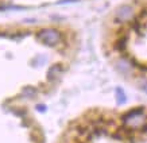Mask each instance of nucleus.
Instances as JSON below:
<instances>
[{
	"label": "nucleus",
	"instance_id": "3",
	"mask_svg": "<svg viewBox=\"0 0 147 143\" xmlns=\"http://www.w3.org/2000/svg\"><path fill=\"white\" fill-rule=\"evenodd\" d=\"M127 42H128V35L124 34V35H120L117 39L113 42V49L119 53H124L125 49H127Z\"/></svg>",
	"mask_w": 147,
	"mask_h": 143
},
{
	"label": "nucleus",
	"instance_id": "5",
	"mask_svg": "<svg viewBox=\"0 0 147 143\" xmlns=\"http://www.w3.org/2000/svg\"><path fill=\"white\" fill-rule=\"evenodd\" d=\"M116 100H117V104H119V105H123V104L125 103V100H127V98H125V93L120 88L116 89Z\"/></svg>",
	"mask_w": 147,
	"mask_h": 143
},
{
	"label": "nucleus",
	"instance_id": "2",
	"mask_svg": "<svg viewBox=\"0 0 147 143\" xmlns=\"http://www.w3.org/2000/svg\"><path fill=\"white\" fill-rule=\"evenodd\" d=\"M135 18V9L132 5L123 4L117 7L113 15V22L115 23H125V22H132Z\"/></svg>",
	"mask_w": 147,
	"mask_h": 143
},
{
	"label": "nucleus",
	"instance_id": "4",
	"mask_svg": "<svg viewBox=\"0 0 147 143\" xmlns=\"http://www.w3.org/2000/svg\"><path fill=\"white\" fill-rule=\"evenodd\" d=\"M62 70H63V67L61 63H54V65H51L50 69L47 70V80H50V81L55 80L58 76H61Z\"/></svg>",
	"mask_w": 147,
	"mask_h": 143
},
{
	"label": "nucleus",
	"instance_id": "7",
	"mask_svg": "<svg viewBox=\"0 0 147 143\" xmlns=\"http://www.w3.org/2000/svg\"><path fill=\"white\" fill-rule=\"evenodd\" d=\"M78 0H59L57 4H65V3H76Z\"/></svg>",
	"mask_w": 147,
	"mask_h": 143
},
{
	"label": "nucleus",
	"instance_id": "1",
	"mask_svg": "<svg viewBox=\"0 0 147 143\" xmlns=\"http://www.w3.org/2000/svg\"><path fill=\"white\" fill-rule=\"evenodd\" d=\"M35 38L43 45L50 46V47H55V46H58L62 42L63 35L59 30L54 28V27H46V28H42V30L36 32Z\"/></svg>",
	"mask_w": 147,
	"mask_h": 143
},
{
	"label": "nucleus",
	"instance_id": "6",
	"mask_svg": "<svg viewBox=\"0 0 147 143\" xmlns=\"http://www.w3.org/2000/svg\"><path fill=\"white\" fill-rule=\"evenodd\" d=\"M139 88H140L143 92L147 93V77H142V78L139 80Z\"/></svg>",
	"mask_w": 147,
	"mask_h": 143
},
{
	"label": "nucleus",
	"instance_id": "8",
	"mask_svg": "<svg viewBox=\"0 0 147 143\" xmlns=\"http://www.w3.org/2000/svg\"><path fill=\"white\" fill-rule=\"evenodd\" d=\"M38 109H39V111H45V107H43V105H38Z\"/></svg>",
	"mask_w": 147,
	"mask_h": 143
}]
</instances>
